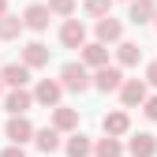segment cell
<instances>
[{"label": "cell", "mask_w": 157, "mask_h": 157, "mask_svg": "<svg viewBox=\"0 0 157 157\" xmlns=\"http://www.w3.org/2000/svg\"><path fill=\"white\" fill-rule=\"evenodd\" d=\"M124 82H127V78H124V67L120 64H109L101 71H94V86L101 90V94H120Z\"/></svg>", "instance_id": "4"}, {"label": "cell", "mask_w": 157, "mask_h": 157, "mask_svg": "<svg viewBox=\"0 0 157 157\" xmlns=\"http://www.w3.org/2000/svg\"><path fill=\"white\" fill-rule=\"evenodd\" d=\"M82 8H86L90 19H109V15H112V0H86Z\"/></svg>", "instance_id": "23"}, {"label": "cell", "mask_w": 157, "mask_h": 157, "mask_svg": "<svg viewBox=\"0 0 157 157\" xmlns=\"http://www.w3.org/2000/svg\"><path fill=\"white\" fill-rule=\"evenodd\" d=\"M139 60H142V45H139V41H127V37H124V41L116 45V64H120V67H135Z\"/></svg>", "instance_id": "18"}, {"label": "cell", "mask_w": 157, "mask_h": 157, "mask_svg": "<svg viewBox=\"0 0 157 157\" xmlns=\"http://www.w3.org/2000/svg\"><path fill=\"white\" fill-rule=\"evenodd\" d=\"M0 78H4L8 90H26V82H30V67H26L23 60H11V64L0 67Z\"/></svg>", "instance_id": "9"}, {"label": "cell", "mask_w": 157, "mask_h": 157, "mask_svg": "<svg viewBox=\"0 0 157 157\" xmlns=\"http://www.w3.org/2000/svg\"><path fill=\"white\" fill-rule=\"evenodd\" d=\"M60 45H64V49H78V52L86 49V23H82V19H64V26H60Z\"/></svg>", "instance_id": "5"}, {"label": "cell", "mask_w": 157, "mask_h": 157, "mask_svg": "<svg viewBox=\"0 0 157 157\" xmlns=\"http://www.w3.org/2000/svg\"><path fill=\"white\" fill-rule=\"evenodd\" d=\"M127 153L131 157H157V135L153 131H139L127 139Z\"/></svg>", "instance_id": "10"}, {"label": "cell", "mask_w": 157, "mask_h": 157, "mask_svg": "<svg viewBox=\"0 0 157 157\" xmlns=\"http://www.w3.org/2000/svg\"><path fill=\"white\" fill-rule=\"evenodd\" d=\"M146 97H150L146 78H127V82L120 86V101H124V109H142Z\"/></svg>", "instance_id": "6"}, {"label": "cell", "mask_w": 157, "mask_h": 157, "mask_svg": "<svg viewBox=\"0 0 157 157\" xmlns=\"http://www.w3.org/2000/svg\"><path fill=\"white\" fill-rule=\"evenodd\" d=\"M82 64H86L90 71L109 67V45H101V41H86V49H82Z\"/></svg>", "instance_id": "13"}, {"label": "cell", "mask_w": 157, "mask_h": 157, "mask_svg": "<svg viewBox=\"0 0 157 157\" xmlns=\"http://www.w3.org/2000/svg\"><path fill=\"white\" fill-rule=\"evenodd\" d=\"M49 19H52L49 4H26V11H23V23H26V30H34V34L49 30Z\"/></svg>", "instance_id": "11"}, {"label": "cell", "mask_w": 157, "mask_h": 157, "mask_svg": "<svg viewBox=\"0 0 157 157\" xmlns=\"http://www.w3.org/2000/svg\"><path fill=\"white\" fill-rule=\"evenodd\" d=\"M4 15H11V11H8V0H0V19H4Z\"/></svg>", "instance_id": "27"}, {"label": "cell", "mask_w": 157, "mask_h": 157, "mask_svg": "<svg viewBox=\"0 0 157 157\" xmlns=\"http://www.w3.org/2000/svg\"><path fill=\"white\" fill-rule=\"evenodd\" d=\"M0 157H26V150H23V146H4Z\"/></svg>", "instance_id": "26"}, {"label": "cell", "mask_w": 157, "mask_h": 157, "mask_svg": "<svg viewBox=\"0 0 157 157\" xmlns=\"http://www.w3.org/2000/svg\"><path fill=\"white\" fill-rule=\"evenodd\" d=\"M124 4H131V0H124Z\"/></svg>", "instance_id": "29"}, {"label": "cell", "mask_w": 157, "mask_h": 157, "mask_svg": "<svg viewBox=\"0 0 157 157\" xmlns=\"http://www.w3.org/2000/svg\"><path fill=\"white\" fill-rule=\"evenodd\" d=\"M153 26H157V19H153Z\"/></svg>", "instance_id": "30"}, {"label": "cell", "mask_w": 157, "mask_h": 157, "mask_svg": "<svg viewBox=\"0 0 157 157\" xmlns=\"http://www.w3.org/2000/svg\"><path fill=\"white\" fill-rule=\"evenodd\" d=\"M75 8H78V0H49V11L56 19H75Z\"/></svg>", "instance_id": "22"}, {"label": "cell", "mask_w": 157, "mask_h": 157, "mask_svg": "<svg viewBox=\"0 0 157 157\" xmlns=\"http://www.w3.org/2000/svg\"><path fill=\"white\" fill-rule=\"evenodd\" d=\"M101 131L112 135V139H124V135H131V116H127V109L105 112V116H101Z\"/></svg>", "instance_id": "8"}, {"label": "cell", "mask_w": 157, "mask_h": 157, "mask_svg": "<svg viewBox=\"0 0 157 157\" xmlns=\"http://www.w3.org/2000/svg\"><path fill=\"white\" fill-rule=\"evenodd\" d=\"M60 97H64V82L60 78H37V86H34V101L37 105L60 109Z\"/></svg>", "instance_id": "3"}, {"label": "cell", "mask_w": 157, "mask_h": 157, "mask_svg": "<svg viewBox=\"0 0 157 157\" xmlns=\"http://www.w3.org/2000/svg\"><path fill=\"white\" fill-rule=\"evenodd\" d=\"M94 37H97V41H101V45H120L124 41V23H120V19H97V23H94Z\"/></svg>", "instance_id": "7"}, {"label": "cell", "mask_w": 157, "mask_h": 157, "mask_svg": "<svg viewBox=\"0 0 157 157\" xmlns=\"http://www.w3.org/2000/svg\"><path fill=\"white\" fill-rule=\"evenodd\" d=\"M4 109L11 116H26L34 109V90H8L4 94Z\"/></svg>", "instance_id": "12"}, {"label": "cell", "mask_w": 157, "mask_h": 157, "mask_svg": "<svg viewBox=\"0 0 157 157\" xmlns=\"http://www.w3.org/2000/svg\"><path fill=\"white\" fill-rule=\"evenodd\" d=\"M23 30H26V23L19 15H4V19H0V41H19Z\"/></svg>", "instance_id": "21"}, {"label": "cell", "mask_w": 157, "mask_h": 157, "mask_svg": "<svg viewBox=\"0 0 157 157\" xmlns=\"http://www.w3.org/2000/svg\"><path fill=\"white\" fill-rule=\"evenodd\" d=\"M127 19H131L135 26H146V23H153V19H157V4H153V0H131Z\"/></svg>", "instance_id": "16"}, {"label": "cell", "mask_w": 157, "mask_h": 157, "mask_svg": "<svg viewBox=\"0 0 157 157\" xmlns=\"http://www.w3.org/2000/svg\"><path fill=\"white\" fill-rule=\"evenodd\" d=\"M34 135H37V127L26 120V116H11V120L4 124V139H8V146H26V142H34Z\"/></svg>", "instance_id": "2"}, {"label": "cell", "mask_w": 157, "mask_h": 157, "mask_svg": "<svg viewBox=\"0 0 157 157\" xmlns=\"http://www.w3.org/2000/svg\"><path fill=\"white\" fill-rule=\"evenodd\" d=\"M64 153H67V157H94V139L82 135V131H75V135H67Z\"/></svg>", "instance_id": "17"}, {"label": "cell", "mask_w": 157, "mask_h": 157, "mask_svg": "<svg viewBox=\"0 0 157 157\" xmlns=\"http://www.w3.org/2000/svg\"><path fill=\"white\" fill-rule=\"evenodd\" d=\"M127 146L120 139H112V135H105V139H94V157H124Z\"/></svg>", "instance_id": "20"}, {"label": "cell", "mask_w": 157, "mask_h": 157, "mask_svg": "<svg viewBox=\"0 0 157 157\" xmlns=\"http://www.w3.org/2000/svg\"><path fill=\"white\" fill-rule=\"evenodd\" d=\"M146 86H153V90H157V60H150V64H146Z\"/></svg>", "instance_id": "25"}, {"label": "cell", "mask_w": 157, "mask_h": 157, "mask_svg": "<svg viewBox=\"0 0 157 157\" xmlns=\"http://www.w3.org/2000/svg\"><path fill=\"white\" fill-rule=\"evenodd\" d=\"M0 97H4V78H0Z\"/></svg>", "instance_id": "28"}, {"label": "cell", "mask_w": 157, "mask_h": 157, "mask_svg": "<svg viewBox=\"0 0 157 157\" xmlns=\"http://www.w3.org/2000/svg\"><path fill=\"white\" fill-rule=\"evenodd\" d=\"M34 146L41 150V153H56V150L64 146V142H60V131H56L52 124H49V127H37V135H34Z\"/></svg>", "instance_id": "19"}, {"label": "cell", "mask_w": 157, "mask_h": 157, "mask_svg": "<svg viewBox=\"0 0 157 157\" xmlns=\"http://www.w3.org/2000/svg\"><path fill=\"white\" fill-rule=\"evenodd\" d=\"M23 64H26L30 71L45 67V64H49V45H45V41H26V45H23Z\"/></svg>", "instance_id": "14"}, {"label": "cell", "mask_w": 157, "mask_h": 157, "mask_svg": "<svg viewBox=\"0 0 157 157\" xmlns=\"http://www.w3.org/2000/svg\"><path fill=\"white\" fill-rule=\"evenodd\" d=\"M142 112H146V120H153V124H157V94H153V97H146Z\"/></svg>", "instance_id": "24"}, {"label": "cell", "mask_w": 157, "mask_h": 157, "mask_svg": "<svg viewBox=\"0 0 157 157\" xmlns=\"http://www.w3.org/2000/svg\"><path fill=\"white\" fill-rule=\"evenodd\" d=\"M60 82H64V90H71V94H86V90L94 86V75H90V67H86L82 60H71V64L60 67Z\"/></svg>", "instance_id": "1"}, {"label": "cell", "mask_w": 157, "mask_h": 157, "mask_svg": "<svg viewBox=\"0 0 157 157\" xmlns=\"http://www.w3.org/2000/svg\"><path fill=\"white\" fill-rule=\"evenodd\" d=\"M52 127L60 135H75L78 131V109H67V105L52 109Z\"/></svg>", "instance_id": "15"}]
</instances>
